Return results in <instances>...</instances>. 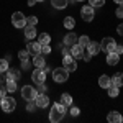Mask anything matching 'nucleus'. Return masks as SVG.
I'll return each mask as SVG.
<instances>
[{
    "mask_svg": "<svg viewBox=\"0 0 123 123\" xmlns=\"http://www.w3.org/2000/svg\"><path fill=\"white\" fill-rule=\"evenodd\" d=\"M66 115V107L61 104V102H56L53 104V108L49 110V122L51 123H59Z\"/></svg>",
    "mask_w": 123,
    "mask_h": 123,
    "instance_id": "f257e3e1",
    "label": "nucleus"
},
{
    "mask_svg": "<svg viewBox=\"0 0 123 123\" xmlns=\"http://www.w3.org/2000/svg\"><path fill=\"white\" fill-rule=\"evenodd\" d=\"M67 79H69V71H67L64 66L56 67V69L53 71V80H54V82H57V84H64Z\"/></svg>",
    "mask_w": 123,
    "mask_h": 123,
    "instance_id": "f03ea898",
    "label": "nucleus"
},
{
    "mask_svg": "<svg viewBox=\"0 0 123 123\" xmlns=\"http://www.w3.org/2000/svg\"><path fill=\"white\" fill-rule=\"evenodd\" d=\"M0 107H2V110L5 113H10V112H13L17 108V100L13 97H3L0 100Z\"/></svg>",
    "mask_w": 123,
    "mask_h": 123,
    "instance_id": "7ed1b4c3",
    "label": "nucleus"
},
{
    "mask_svg": "<svg viewBox=\"0 0 123 123\" xmlns=\"http://www.w3.org/2000/svg\"><path fill=\"white\" fill-rule=\"evenodd\" d=\"M115 46H117V41H115L112 36H107V38H104L102 41H100V49L104 51V53H113L115 51Z\"/></svg>",
    "mask_w": 123,
    "mask_h": 123,
    "instance_id": "20e7f679",
    "label": "nucleus"
},
{
    "mask_svg": "<svg viewBox=\"0 0 123 123\" xmlns=\"http://www.w3.org/2000/svg\"><path fill=\"white\" fill-rule=\"evenodd\" d=\"M12 23H13L15 28H25L26 26V17L21 12H15L12 15Z\"/></svg>",
    "mask_w": 123,
    "mask_h": 123,
    "instance_id": "39448f33",
    "label": "nucleus"
},
{
    "mask_svg": "<svg viewBox=\"0 0 123 123\" xmlns=\"http://www.w3.org/2000/svg\"><path fill=\"white\" fill-rule=\"evenodd\" d=\"M36 95H38V90L35 89V87H31V85H25L23 89H21V97L30 102V100H35L36 98Z\"/></svg>",
    "mask_w": 123,
    "mask_h": 123,
    "instance_id": "423d86ee",
    "label": "nucleus"
},
{
    "mask_svg": "<svg viewBox=\"0 0 123 123\" xmlns=\"http://www.w3.org/2000/svg\"><path fill=\"white\" fill-rule=\"evenodd\" d=\"M80 17L84 21H92L95 17V8L92 5H84L82 8H80Z\"/></svg>",
    "mask_w": 123,
    "mask_h": 123,
    "instance_id": "0eeeda50",
    "label": "nucleus"
},
{
    "mask_svg": "<svg viewBox=\"0 0 123 123\" xmlns=\"http://www.w3.org/2000/svg\"><path fill=\"white\" fill-rule=\"evenodd\" d=\"M62 66L66 67L69 72H74V71H77V62H76V59L71 56V54H66V56L62 57Z\"/></svg>",
    "mask_w": 123,
    "mask_h": 123,
    "instance_id": "6e6552de",
    "label": "nucleus"
},
{
    "mask_svg": "<svg viewBox=\"0 0 123 123\" xmlns=\"http://www.w3.org/2000/svg\"><path fill=\"white\" fill-rule=\"evenodd\" d=\"M31 80H33V82H35L36 85L41 84V82H44V80H46V72H44L43 69L36 67V69L31 72Z\"/></svg>",
    "mask_w": 123,
    "mask_h": 123,
    "instance_id": "1a4fd4ad",
    "label": "nucleus"
},
{
    "mask_svg": "<svg viewBox=\"0 0 123 123\" xmlns=\"http://www.w3.org/2000/svg\"><path fill=\"white\" fill-rule=\"evenodd\" d=\"M35 104H36L38 108H46L48 105H49V97H48L44 92H43V94H39V92H38L36 98H35Z\"/></svg>",
    "mask_w": 123,
    "mask_h": 123,
    "instance_id": "9d476101",
    "label": "nucleus"
},
{
    "mask_svg": "<svg viewBox=\"0 0 123 123\" xmlns=\"http://www.w3.org/2000/svg\"><path fill=\"white\" fill-rule=\"evenodd\" d=\"M26 49H28V53L31 56H36V54L41 53V43L39 41H30L26 44Z\"/></svg>",
    "mask_w": 123,
    "mask_h": 123,
    "instance_id": "9b49d317",
    "label": "nucleus"
},
{
    "mask_svg": "<svg viewBox=\"0 0 123 123\" xmlns=\"http://www.w3.org/2000/svg\"><path fill=\"white\" fill-rule=\"evenodd\" d=\"M20 77H21V72H20V69H15V67H12V69H7V72H5V79H10V80H18Z\"/></svg>",
    "mask_w": 123,
    "mask_h": 123,
    "instance_id": "f8f14e48",
    "label": "nucleus"
},
{
    "mask_svg": "<svg viewBox=\"0 0 123 123\" xmlns=\"http://www.w3.org/2000/svg\"><path fill=\"white\" fill-rule=\"evenodd\" d=\"M71 56L74 57V59H80V57H84V48L79 46V44H74V46H71Z\"/></svg>",
    "mask_w": 123,
    "mask_h": 123,
    "instance_id": "ddd939ff",
    "label": "nucleus"
},
{
    "mask_svg": "<svg viewBox=\"0 0 123 123\" xmlns=\"http://www.w3.org/2000/svg\"><path fill=\"white\" fill-rule=\"evenodd\" d=\"M100 51H102V49H100V43H98V41H90V43L87 44V53H90L92 56H97Z\"/></svg>",
    "mask_w": 123,
    "mask_h": 123,
    "instance_id": "4468645a",
    "label": "nucleus"
},
{
    "mask_svg": "<svg viewBox=\"0 0 123 123\" xmlns=\"http://www.w3.org/2000/svg\"><path fill=\"white\" fill-rule=\"evenodd\" d=\"M36 35H38V33H36V28H35L33 25H26V26H25V38L26 39L31 41V39L36 38Z\"/></svg>",
    "mask_w": 123,
    "mask_h": 123,
    "instance_id": "2eb2a0df",
    "label": "nucleus"
},
{
    "mask_svg": "<svg viewBox=\"0 0 123 123\" xmlns=\"http://www.w3.org/2000/svg\"><path fill=\"white\" fill-rule=\"evenodd\" d=\"M33 64L35 67H39V69H43V67L46 66V59H44V54H36V56H33Z\"/></svg>",
    "mask_w": 123,
    "mask_h": 123,
    "instance_id": "dca6fc26",
    "label": "nucleus"
},
{
    "mask_svg": "<svg viewBox=\"0 0 123 123\" xmlns=\"http://www.w3.org/2000/svg\"><path fill=\"white\" fill-rule=\"evenodd\" d=\"M118 61H120V54H117L115 51L107 54V64H108V66H117Z\"/></svg>",
    "mask_w": 123,
    "mask_h": 123,
    "instance_id": "f3484780",
    "label": "nucleus"
},
{
    "mask_svg": "<svg viewBox=\"0 0 123 123\" xmlns=\"http://www.w3.org/2000/svg\"><path fill=\"white\" fill-rule=\"evenodd\" d=\"M107 120L110 123H122L123 117H122V113H118V112H110V113L107 115Z\"/></svg>",
    "mask_w": 123,
    "mask_h": 123,
    "instance_id": "a211bd4d",
    "label": "nucleus"
},
{
    "mask_svg": "<svg viewBox=\"0 0 123 123\" xmlns=\"http://www.w3.org/2000/svg\"><path fill=\"white\" fill-rule=\"evenodd\" d=\"M77 43V35L76 33H67L66 36H64V44H66V46H74V44H76Z\"/></svg>",
    "mask_w": 123,
    "mask_h": 123,
    "instance_id": "6ab92c4d",
    "label": "nucleus"
},
{
    "mask_svg": "<svg viewBox=\"0 0 123 123\" xmlns=\"http://www.w3.org/2000/svg\"><path fill=\"white\" fill-rule=\"evenodd\" d=\"M98 85H100L102 89H108V87L112 85V79L108 76H100L98 77Z\"/></svg>",
    "mask_w": 123,
    "mask_h": 123,
    "instance_id": "aec40b11",
    "label": "nucleus"
},
{
    "mask_svg": "<svg viewBox=\"0 0 123 123\" xmlns=\"http://www.w3.org/2000/svg\"><path fill=\"white\" fill-rule=\"evenodd\" d=\"M51 5L56 10H62L69 5V0H51Z\"/></svg>",
    "mask_w": 123,
    "mask_h": 123,
    "instance_id": "412c9836",
    "label": "nucleus"
},
{
    "mask_svg": "<svg viewBox=\"0 0 123 123\" xmlns=\"http://www.w3.org/2000/svg\"><path fill=\"white\" fill-rule=\"evenodd\" d=\"M112 84L117 85V87H123V72H117L112 77Z\"/></svg>",
    "mask_w": 123,
    "mask_h": 123,
    "instance_id": "4be33fe9",
    "label": "nucleus"
},
{
    "mask_svg": "<svg viewBox=\"0 0 123 123\" xmlns=\"http://www.w3.org/2000/svg\"><path fill=\"white\" fill-rule=\"evenodd\" d=\"M59 102L64 105V107H71V105H72V97H71L69 94H62L61 98H59Z\"/></svg>",
    "mask_w": 123,
    "mask_h": 123,
    "instance_id": "5701e85b",
    "label": "nucleus"
},
{
    "mask_svg": "<svg viewBox=\"0 0 123 123\" xmlns=\"http://www.w3.org/2000/svg\"><path fill=\"white\" fill-rule=\"evenodd\" d=\"M62 25H64V28L72 30L74 26H76V20L72 18V17H66V18H64V21H62Z\"/></svg>",
    "mask_w": 123,
    "mask_h": 123,
    "instance_id": "b1692460",
    "label": "nucleus"
},
{
    "mask_svg": "<svg viewBox=\"0 0 123 123\" xmlns=\"http://www.w3.org/2000/svg\"><path fill=\"white\" fill-rule=\"evenodd\" d=\"M5 87H7V92H15V90H17V80L7 79V80H5Z\"/></svg>",
    "mask_w": 123,
    "mask_h": 123,
    "instance_id": "393cba45",
    "label": "nucleus"
},
{
    "mask_svg": "<svg viewBox=\"0 0 123 123\" xmlns=\"http://www.w3.org/2000/svg\"><path fill=\"white\" fill-rule=\"evenodd\" d=\"M107 90H108V97H118V94H120V87H117L113 84L110 85Z\"/></svg>",
    "mask_w": 123,
    "mask_h": 123,
    "instance_id": "a878e982",
    "label": "nucleus"
},
{
    "mask_svg": "<svg viewBox=\"0 0 123 123\" xmlns=\"http://www.w3.org/2000/svg\"><path fill=\"white\" fill-rule=\"evenodd\" d=\"M89 43H90V38H89V36H80V38H77V44H79V46H82V48H87V44H89Z\"/></svg>",
    "mask_w": 123,
    "mask_h": 123,
    "instance_id": "bb28decb",
    "label": "nucleus"
},
{
    "mask_svg": "<svg viewBox=\"0 0 123 123\" xmlns=\"http://www.w3.org/2000/svg\"><path fill=\"white\" fill-rule=\"evenodd\" d=\"M38 41L41 43V44H49V43H51V36H49L48 33H41Z\"/></svg>",
    "mask_w": 123,
    "mask_h": 123,
    "instance_id": "cd10ccee",
    "label": "nucleus"
},
{
    "mask_svg": "<svg viewBox=\"0 0 123 123\" xmlns=\"http://www.w3.org/2000/svg\"><path fill=\"white\" fill-rule=\"evenodd\" d=\"M89 5H92L94 8H97V7H104L105 0H89Z\"/></svg>",
    "mask_w": 123,
    "mask_h": 123,
    "instance_id": "c85d7f7f",
    "label": "nucleus"
},
{
    "mask_svg": "<svg viewBox=\"0 0 123 123\" xmlns=\"http://www.w3.org/2000/svg\"><path fill=\"white\" fill-rule=\"evenodd\" d=\"M7 69H8V61L0 59V72H7Z\"/></svg>",
    "mask_w": 123,
    "mask_h": 123,
    "instance_id": "c756f323",
    "label": "nucleus"
},
{
    "mask_svg": "<svg viewBox=\"0 0 123 123\" xmlns=\"http://www.w3.org/2000/svg\"><path fill=\"white\" fill-rule=\"evenodd\" d=\"M36 23H38V18H36L35 15L26 17V25H33V26H36Z\"/></svg>",
    "mask_w": 123,
    "mask_h": 123,
    "instance_id": "7c9ffc66",
    "label": "nucleus"
},
{
    "mask_svg": "<svg viewBox=\"0 0 123 123\" xmlns=\"http://www.w3.org/2000/svg\"><path fill=\"white\" fill-rule=\"evenodd\" d=\"M7 95V87H5V82H0V100Z\"/></svg>",
    "mask_w": 123,
    "mask_h": 123,
    "instance_id": "2f4dec72",
    "label": "nucleus"
},
{
    "mask_svg": "<svg viewBox=\"0 0 123 123\" xmlns=\"http://www.w3.org/2000/svg\"><path fill=\"white\" fill-rule=\"evenodd\" d=\"M28 56H30V53H28V49H21L18 53V57L23 61V59H28Z\"/></svg>",
    "mask_w": 123,
    "mask_h": 123,
    "instance_id": "473e14b6",
    "label": "nucleus"
},
{
    "mask_svg": "<svg viewBox=\"0 0 123 123\" xmlns=\"http://www.w3.org/2000/svg\"><path fill=\"white\" fill-rule=\"evenodd\" d=\"M51 53V46L49 44H41V54H49Z\"/></svg>",
    "mask_w": 123,
    "mask_h": 123,
    "instance_id": "72a5a7b5",
    "label": "nucleus"
},
{
    "mask_svg": "<svg viewBox=\"0 0 123 123\" xmlns=\"http://www.w3.org/2000/svg\"><path fill=\"white\" fill-rule=\"evenodd\" d=\"M35 108H36V104H35V100H30L28 104H26V110H28V112H35Z\"/></svg>",
    "mask_w": 123,
    "mask_h": 123,
    "instance_id": "f704fd0d",
    "label": "nucleus"
},
{
    "mask_svg": "<svg viewBox=\"0 0 123 123\" xmlns=\"http://www.w3.org/2000/svg\"><path fill=\"white\" fill-rule=\"evenodd\" d=\"M115 15H117L118 18H123V3H120V5H118V8L115 10Z\"/></svg>",
    "mask_w": 123,
    "mask_h": 123,
    "instance_id": "c9c22d12",
    "label": "nucleus"
},
{
    "mask_svg": "<svg viewBox=\"0 0 123 123\" xmlns=\"http://www.w3.org/2000/svg\"><path fill=\"white\" fill-rule=\"evenodd\" d=\"M30 67H31V62H30L28 59H23V61H21V69H25V71H28Z\"/></svg>",
    "mask_w": 123,
    "mask_h": 123,
    "instance_id": "e433bc0d",
    "label": "nucleus"
},
{
    "mask_svg": "<svg viewBox=\"0 0 123 123\" xmlns=\"http://www.w3.org/2000/svg\"><path fill=\"white\" fill-rule=\"evenodd\" d=\"M36 90H38L39 94L46 92V84H44V82H41V84H38V89H36Z\"/></svg>",
    "mask_w": 123,
    "mask_h": 123,
    "instance_id": "4c0bfd02",
    "label": "nucleus"
},
{
    "mask_svg": "<svg viewBox=\"0 0 123 123\" xmlns=\"http://www.w3.org/2000/svg\"><path fill=\"white\" fill-rule=\"evenodd\" d=\"M79 113H80L79 107H72V108H71V115H72V117H79Z\"/></svg>",
    "mask_w": 123,
    "mask_h": 123,
    "instance_id": "58836bf2",
    "label": "nucleus"
},
{
    "mask_svg": "<svg viewBox=\"0 0 123 123\" xmlns=\"http://www.w3.org/2000/svg\"><path fill=\"white\" fill-rule=\"evenodd\" d=\"M115 53H117V54H123V46L122 44H117V46H115Z\"/></svg>",
    "mask_w": 123,
    "mask_h": 123,
    "instance_id": "ea45409f",
    "label": "nucleus"
},
{
    "mask_svg": "<svg viewBox=\"0 0 123 123\" xmlns=\"http://www.w3.org/2000/svg\"><path fill=\"white\" fill-rule=\"evenodd\" d=\"M117 33H118V35H122V36H123V23H120V25L117 26Z\"/></svg>",
    "mask_w": 123,
    "mask_h": 123,
    "instance_id": "a19ab883",
    "label": "nucleus"
},
{
    "mask_svg": "<svg viewBox=\"0 0 123 123\" xmlns=\"http://www.w3.org/2000/svg\"><path fill=\"white\" fill-rule=\"evenodd\" d=\"M90 59H92V54H90V53H85V54H84V61H87V62H89Z\"/></svg>",
    "mask_w": 123,
    "mask_h": 123,
    "instance_id": "79ce46f5",
    "label": "nucleus"
},
{
    "mask_svg": "<svg viewBox=\"0 0 123 123\" xmlns=\"http://www.w3.org/2000/svg\"><path fill=\"white\" fill-rule=\"evenodd\" d=\"M66 54H71V49H69V46H66L64 49H62V56H66Z\"/></svg>",
    "mask_w": 123,
    "mask_h": 123,
    "instance_id": "37998d69",
    "label": "nucleus"
},
{
    "mask_svg": "<svg viewBox=\"0 0 123 123\" xmlns=\"http://www.w3.org/2000/svg\"><path fill=\"white\" fill-rule=\"evenodd\" d=\"M0 82H5V72H0Z\"/></svg>",
    "mask_w": 123,
    "mask_h": 123,
    "instance_id": "c03bdc74",
    "label": "nucleus"
},
{
    "mask_svg": "<svg viewBox=\"0 0 123 123\" xmlns=\"http://www.w3.org/2000/svg\"><path fill=\"white\" fill-rule=\"evenodd\" d=\"M36 3V0H28V7H33Z\"/></svg>",
    "mask_w": 123,
    "mask_h": 123,
    "instance_id": "a18cd8bd",
    "label": "nucleus"
},
{
    "mask_svg": "<svg viewBox=\"0 0 123 123\" xmlns=\"http://www.w3.org/2000/svg\"><path fill=\"white\" fill-rule=\"evenodd\" d=\"M115 3H118V5H120V3H123V0H113Z\"/></svg>",
    "mask_w": 123,
    "mask_h": 123,
    "instance_id": "49530a36",
    "label": "nucleus"
},
{
    "mask_svg": "<svg viewBox=\"0 0 123 123\" xmlns=\"http://www.w3.org/2000/svg\"><path fill=\"white\" fill-rule=\"evenodd\" d=\"M38 2H44V0H36V3H38Z\"/></svg>",
    "mask_w": 123,
    "mask_h": 123,
    "instance_id": "de8ad7c7",
    "label": "nucleus"
},
{
    "mask_svg": "<svg viewBox=\"0 0 123 123\" xmlns=\"http://www.w3.org/2000/svg\"><path fill=\"white\" fill-rule=\"evenodd\" d=\"M76 2H84V0H76Z\"/></svg>",
    "mask_w": 123,
    "mask_h": 123,
    "instance_id": "09e8293b",
    "label": "nucleus"
}]
</instances>
